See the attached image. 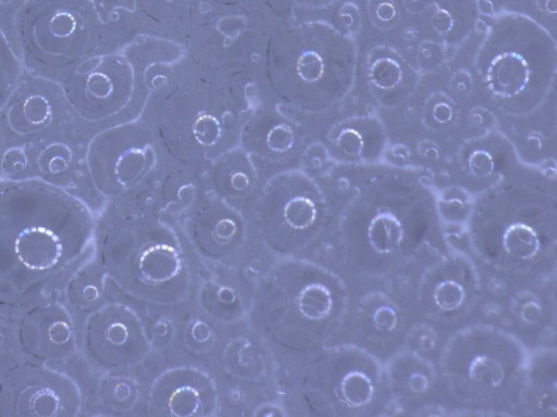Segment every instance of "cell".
<instances>
[{
	"label": "cell",
	"mask_w": 557,
	"mask_h": 417,
	"mask_svg": "<svg viewBox=\"0 0 557 417\" xmlns=\"http://www.w3.org/2000/svg\"><path fill=\"white\" fill-rule=\"evenodd\" d=\"M333 236L349 282L417 275L453 249L435 189L422 173L396 166H374L357 178Z\"/></svg>",
	"instance_id": "6da1fadb"
},
{
	"label": "cell",
	"mask_w": 557,
	"mask_h": 417,
	"mask_svg": "<svg viewBox=\"0 0 557 417\" xmlns=\"http://www.w3.org/2000/svg\"><path fill=\"white\" fill-rule=\"evenodd\" d=\"M95 249V220L79 199L39 179L0 184V313L46 302Z\"/></svg>",
	"instance_id": "7a4b0ae2"
},
{
	"label": "cell",
	"mask_w": 557,
	"mask_h": 417,
	"mask_svg": "<svg viewBox=\"0 0 557 417\" xmlns=\"http://www.w3.org/2000/svg\"><path fill=\"white\" fill-rule=\"evenodd\" d=\"M462 237L482 273L506 283L549 279L556 268L555 189L537 173L513 168L472 198Z\"/></svg>",
	"instance_id": "3957f363"
},
{
	"label": "cell",
	"mask_w": 557,
	"mask_h": 417,
	"mask_svg": "<svg viewBox=\"0 0 557 417\" xmlns=\"http://www.w3.org/2000/svg\"><path fill=\"white\" fill-rule=\"evenodd\" d=\"M349 296L339 269L307 256L278 257L256 279L247 319L277 352L312 356L338 341Z\"/></svg>",
	"instance_id": "277c9868"
},
{
	"label": "cell",
	"mask_w": 557,
	"mask_h": 417,
	"mask_svg": "<svg viewBox=\"0 0 557 417\" xmlns=\"http://www.w3.org/2000/svg\"><path fill=\"white\" fill-rule=\"evenodd\" d=\"M96 249L109 281L140 304L173 309L195 291L191 250L183 235L159 218H122L106 229Z\"/></svg>",
	"instance_id": "5b68a950"
},
{
	"label": "cell",
	"mask_w": 557,
	"mask_h": 417,
	"mask_svg": "<svg viewBox=\"0 0 557 417\" xmlns=\"http://www.w3.org/2000/svg\"><path fill=\"white\" fill-rule=\"evenodd\" d=\"M529 358L527 345L512 332L473 321L447 334L442 344V394L466 409H518Z\"/></svg>",
	"instance_id": "8992f818"
},
{
	"label": "cell",
	"mask_w": 557,
	"mask_h": 417,
	"mask_svg": "<svg viewBox=\"0 0 557 417\" xmlns=\"http://www.w3.org/2000/svg\"><path fill=\"white\" fill-rule=\"evenodd\" d=\"M474 67L487 99L503 114L535 113L554 88L557 45L540 23L520 13H506L488 25Z\"/></svg>",
	"instance_id": "52a82bcc"
},
{
	"label": "cell",
	"mask_w": 557,
	"mask_h": 417,
	"mask_svg": "<svg viewBox=\"0 0 557 417\" xmlns=\"http://www.w3.org/2000/svg\"><path fill=\"white\" fill-rule=\"evenodd\" d=\"M298 392L314 415L374 416L393 404L384 363L348 343H335L312 355L300 376Z\"/></svg>",
	"instance_id": "ba28073f"
},
{
	"label": "cell",
	"mask_w": 557,
	"mask_h": 417,
	"mask_svg": "<svg viewBox=\"0 0 557 417\" xmlns=\"http://www.w3.org/2000/svg\"><path fill=\"white\" fill-rule=\"evenodd\" d=\"M25 65L44 77H64L85 61L99 31L91 0H25L14 16Z\"/></svg>",
	"instance_id": "9c48e42d"
},
{
	"label": "cell",
	"mask_w": 557,
	"mask_h": 417,
	"mask_svg": "<svg viewBox=\"0 0 557 417\" xmlns=\"http://www.w3.org/2000/svg\"><path fill=\"white\" fill-rule=\"evenodd\" d=\"M416 276L349 282V302L336 343L356 345L383 363L399 351L419 323Z\"/></svg>",
	"instance_id": "30bf717a"
},
{
	"label": "cell",
	"mask_w": 557,
	"mask_h": 417,
	"mask_svg": "<svg viewBox=\"0 0 557 417\" xmlns=\"http://www.w3.org/2000/svg\"><path fill=\"white\" fill-rule=\"evenodd\" d=\"M330 226V206L321 189L300 176L268 189L256 222L257 237L275 258L306 256L322 243Z\"/></svg>",
	"instance_id": "8fae6325"
},
{
	"label": "cell",
	"mask_w": 557,
	"mask_h": 417,
	"mask_svg": "<svg viewBox=\"0 0 557 417\" xmlns=\"http://www.w3.org/2000/svg\"><path fill=\"white\" fill-rule=\"evenodd\" d=\"M413 294L419 320L449 334L480 314L483 273L467 252L453 248L418 271Z\"/></svg>",
	"instance_id": "7c38bea8"
},
{
	"label": "cell",
	"mask_w": 557,
	"mask_h": 417,
	"mask_svg": "<svg viewBox=\"0 0 557 417\" xmlns=\"http://www.w3.org/2000/svg\"><path fill=\"white\" fill-rule=\"evenodd\" d=\"M79 341L87 362L104 372L140 366L152 352L145 318L122 301H104L91 307Z\"/></svg>",
	"instance_id": "4fadbf2b"
},
{
	"label": "cell",
	"mask_w": 557,
	"mask_h": 417,
	"mask_svg": "<svg viewBox=\"0 0 557 417\" xmlns=\"http://www.w3.org/2000/svg\"><path fill=\"white\" fill-rule=\"evenodd\" d=\"M83 397L69 376L45 365L26 363L10 369L0 381V416H78Z\"/></svg>",
	"instance_id": "5bb4252c"
},
{
	"label": "cell",
	"mask_w": 557,
	"mask_h": 417,
	"mask_svg": "<svg viewBox=\"0 0 557 417\" xmlns=\"http://www.w3.org/2000/svg\"><path fill=\"white\" fill-rule=\"evenodd\" d=\"M184 231L190 250L216 269L246 263L250 235L235 211L218 203L200 206L186 220Z\"/></svg>",
	"instance_id": "9a60e30c"
},
{
	"label": "cell",
	"mask_w": 557,
	"mask_h": 417,
	"mask_svg": "<svg viewBox=\"0 0 557 417\" xmlns=\"http://www.w3.org/2000/svg\"><path fill=\"white\" fill-rule=\"evenodd\" d=\"M220 394L211 375L194 365H176L160 372L146 396L149 416L207 417L218 414Z\"/></svg>",
	"instance_id": "2e32d148"
},
{
	"label": "cell",
	"mask_w": 557,
	"mask_h": 417,
	"mask_svg": "<svg viewBox=\"0 0 557 417\" xmlns=\"http://www.w3.org/2000/svg\"><path fill=\"white\" fill-rule=\"evenodd\" d=\"M393 404L400 408H423L442 394L437 357L404 345L384 362Z\"/></svg>",
	"instance_id": "e0dca14e"
},
{
	"label": "cell",
	"mask_w": 557,
	"mask_h": 417,
	"mask_svg": "<svg viewBox=\"0 0 557 417\" xmlns=\"http://www.w3.org/2000/svg\"><path fill=\"white\" fill-rule=\"evenodd\" d=\"M22 349L39 361L62 359L75 350L69 312L59 303H41L28 309L18 326Z\"/></svg>",
	"instance_id": "ac0fdd59"
},
{
	"label": "cell",
	"mask_w": 557,
	"mask_h": 417,
	"mask_svg": "<svg viewBox=\"0 0 557 417\" xmlns=\"http://www.w3.org/2000/svg\"><path fill=\"white\" fill-rule=\"evenodd\" d=\"M507 283L510 287H504L499 304L505 325L508 324L509 331L521 341L522 338H539L555 321V296L547 288L549 279Z\"/></svg>",
	"instance_id": "d6986e66"
},
{
	"label": "cell",
	"mask_w": 557,
	"mask_h": 417,
	"mask_svg": "<svg viewBox=\"0 0 557 417\" xmlns=\"http://www.w3.org/2000/svg\"><path fill=\"white\" fill-rule=\"evenodd\" d=\"M511 143L499 135H486L465 146L458 156L460 188L470 194L488 189L516 168Z\"/></svg>",
	"instance_id": "ffe728a7"
},
{
	"label": "cell",
	"mask_w": 557,
	"mask_h": 417,
	"mask_svg": "<svg viewBox=\"0 0 557 417\" xmlns=\"http://www.w3.org/2000/svg\"><path fill=\"white\" fill-rule=\"evenodd\" d=\"M196 285L197 308L221 326L237 325L248 317L252 287L236 268H219Z\"/></svg>",
	"instance_id": "44dd1931"
},
{
	"label": "cell",
	"mask_w": 557,
	"mask_h": 417,
	"mask_svg": "<svg viewBox=\"0 0 557 417\" xmlns=\"http://www.w3.org/2000/svg\"><path fill=\"white\" fill-rule=\"evenodd\" d=\"M215 356L223 375L238 384H258L270 374L268 352L255 331H239L224 338Z\"/></svg>",
	"instance_id": "7402d4cb"
},
{
	"label": "cell",
	"mask_w": 557,
	"mask_h": 417,
	"mask_svg": "<svg viewBox=\"0 0 557 417\" xmlns=\"http://www.w3.org/2000/svg\"><path fill=\"white\" fill-rule=\"evenodd\" d=\"M364 73L373 97L384 105L401 102L418 83L417 71L401 54L383 46L369 53Z\"/></svg>",
	"instance_id": "603a6c76"
},
{
	"label": "cell",
	"mask_w": 557,
	"mask_h": 417,
	"mask_svg": "<svg viewBox=\"0 0 557 417\" xmlns=\"http://www.w3.org/2000/svg\"><path fill=\"white\" fill-rule=\"evenodd\" d=\"M386 132L374 116L359 115L347 118L336 130V156L352 165H372L386 149Z\"/></svg>",
	"instance_id": "cb8c5ba5"
},
{
	"label": "cell",
	"mask_w": 557,
	"mask_h": 417,
	"mask_svg": "<svg viewBox=\"0 0 557 417\" xmlns=\"http://www.w3.org/2000/svg\"><path fill=\"white\" fill-rule=\"evenodd\" d=\"M556 364L554 348L540 350L539 346L534 355L530 354L519 408L536 416L556 413Z\"/></svg>",
	"instance_id": "d4e9b609"
},
{
	"label": "cell",
	"mask_w": 557,
	"mask_h": 417,
	"mask_svg": "<svg viewBox=\"0 0 557 417\" xmlns=\"http://www.w3.org/2000/svg\"><path fill=\"white\" fill-rule=\"evenodd\" d=\"M218 323L197 308L177 319L174 340L191 358H205L216 354L223 338Z\"/></svg>",
	"instance_id": "484cf974"
},
{
	"label": "cell",
	"mask_w": 557,
	"mask_h": 417,
	"mask_svg": "<svg viewBox=\"0 0 557 417\" xmlns=\"http://www.w3.org/2000/svg\"><path fill=\"white\" fill-rule=\"evenodd\" d=\"M49 101L40 94H32L12 108L9 122L18 134H30L46 127L51 119Z\"/></svg>",
	"instance_id": "4316f807"
},
{
	"label": "cell",
	"mask_w": 557,
	"mask_h": 417,
	"mask_svg": "<svg viewBox=\"0 0 557 417\" xmlns=\"http://www.w3.org/2000/svg\"><path fill=\"white\" fill-rule=\"evenodd\" d=\"M101 393L102 401L110 409L127 413L139 401L141 389L134 377L120 375L106 381Z\"/></svg>",
	"instance_id": "83f0119b"
},
{
	"label": "cell",
	"mask_w": 557,
	"mask_h": 417,
	"mask_svg": "<svg viewBox=\"0 0 557 417\" xmlns=\"http://www.w3.org/2000/svg\"><path fill=\"white\" fill-rule=\"evenodd\" d=\"M21 74V62L0 29V110L16 89Z\"/></svg>",
	"instance_id": "f1b7e54d"
},
{
	"label": "cell",
	"mask_w": 557,
	"mask_h": 417,
	"mask_svg": "<svg viewBox=\"0 0 557 417\" xmlns=\"http://www.w3.org/2000/svg\"><path fill=\"white\" fill-rule=\"evenodd\" d=\"M146 320V319H145ZM177 319L165 313L146 320L148 336L153 348H168L174 341Z\"/></svg>",
	"instance_id": "f546056e"
},
{
	"label": "cell",
	"mask_w": 557,
	"mask_h": 417,
	"mask_svg": "<svg viewBox=\"0 0 557 417\" xmlns=\"http://www.w3.org/2000/svg\"><path fill=\"white\" fill-rule=\"evenodd\" d=\"M1 164H2V163H1V157H0V166H1Z\"/></svg>",
	"instance_id": "4dcf8cb0"
}]
</instances>
